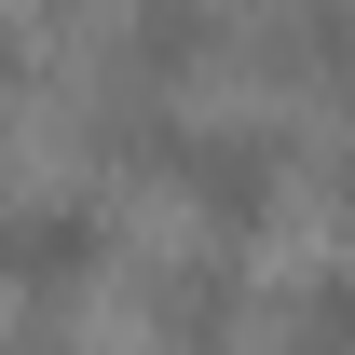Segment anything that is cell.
Instances as JSON below:
<instances>
[{
    "label": "cell",
    "mask_w": 355,
    "mask_h": 355,
    "mask_svg": "<svg viewBox=\"0 0 355 355\" xmlns=\"http://www.w3.org/2000/svg\"><path fill=\"white\" fill-rule=\"evenodd\" d=\"M178 191H191V219H219V232H260L273 219V191H287V137L273 123H191L178 137Z\"/></svg>",
    "instance_id": "obj_1"
},
{
    "label": "cell",
    "mask_w": 355,
    "mask_h": 355,
    "mask_svg": "<svg viewBox=\"0 0 355 355\" xmlns=\"http://www.w3.org/2000/svg\"><path fill=\"white\" fill-rule=\"evenodd\" d=\"M328 205H342V219H355V137H342V150H328Z\"/></svg>",
    "instance_id": "obj_7"
},
{
    "label": "cell",
    "mask_w": 355,
    "mask_h": 355,
    "mask_svg": "<svg viewBox=\"0 0 355 355\" xmlns=\"http://www.w3.org/2000/svg\"><path fill=\"white\" fill-rule=\"evenodd\" d=\"M273 55H287L301 83H328V110H355V0H314V14H287V28H273Z\"/></svg>",
    "instance_id": "obj_5"
},
{
    "label": "cell",
    "mask_w": 355,
    "mask_h": 355,
    "mask_svg": "<svg viewBox=\"0 0 355 355\" xmlns=\"http://www.w3.org/2000/svg\"><path fill=\"white\" fill-rule=\"evenodd\" d=\"M150 314H164L178 355H219V342H232V260H219V246L164 260V273H150Z\"/></svg>",
    "instance_id": "obj_4"
},
{
    "label": "cell",
    "mask_w": 355,
    "mask_h": 355,
    "mask_svg": "<svg viewBox=\"0 0 355 355\" xmlns=\"http://www.w3.org/2000/svg\"><path fill=\"white\" fill-rule=\"evenodd\" d=\"M287 355H355V260L287 273Z\"/></svg>",
    "instance_id": "obj_6"
},
{
    "label": "cell",
    "mask_w": 355,
    "mask_h": 355,
    "mask_svg": "<svg viewBox=\"0 0 355 355\" xmlns=\"http://www.w3.org/2000/svg\"><path fill=\"white\" fill-rule=\"evenodd\" d=\"M110 55H123V83L164 96L178 69H205V55H219V14H205V0H137L123 28H110Z\"/></svg>",
    "instance_id": "obj_3"
},
{
    "label": "cell",
    "mask_w": 355,
    "mask_h": 355,
    "mask_svg": "<svg viewBox=\"0 0 355 355\" xmlns=\"http://www.w3.org/2000/svg\"><path fill=\"white\" fill-rule=\"evenodd\" d=\"M0 246H14V287H28V301H69V287L110 273V205H96V191H28Z\"/></svg>",
    "instance_id": "obj_2"
}]
</instances>
